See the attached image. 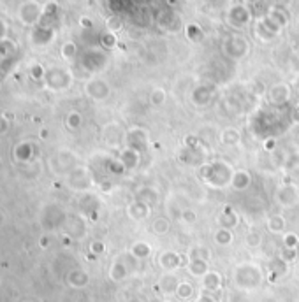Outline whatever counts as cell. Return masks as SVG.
Here are the masks:
<instances>
[{
	"label": "cell",
	"mask_w": 299,
	"mask_h": 302,
	"mask_svg": "<svg viewBox=\"0 0 299 302\" xmlns=\"http://www.w3.org/2000/svg\"><path fill=\"white\" fill-rule=\"evenodd\" d=\"M232 176H234V169L225 160L206 162L197 172V178L213 190H224L231 186Z\"/></svg>",
	"instance_id": "cell-1"
},
{
	"label": "cell",
	"mask_w": 299,
	"mask_h": 302,
	"mask_svg": "<svg viewBox=\"0 0 299 302\" xmlns=\"http://www.w3.org/2000/svg\"><path fill=\"white\" fill-rule=\"evenodd\" d=\"M248 127H250L252 135L266 141V139L269 137H276V135L282 132V120H280L276 113L261 109V111H257L250 118Z\"/></svg>",
	"instance_id": "cell-2"
},
{
	"label": "cell",
	"mask_w": 299,
	"mask_h": 302,
	"mask_svg": "<svg viewBox=\"0 0 299 302\" xmlns=\"http://www.w3.org/2000/svg\"><path fill=\"white\" fill-rule=\"evenodd\" d=\"M262 271L257 264L253 262H245L239 264L238 267L234 269V285L241 290H255L261 286L262 283Z\"/></svg>",
	"instance_id": "cell-3"
},
{
	"label": "cell",
	"mask_w": 299,
	"mask_h": 302,
	"mask_svg": "<svg viewBox=\"0 0 299 302\" xmlns=\"http://www.w3.org/2000/svg\"><path fill=\"white\" fill-rule=\"evenodd\" d=\"M65 183L71 190L79 191V193H87L88 190L94 186V174L88 167L84 165H77L76 169H72L67 176H65Z\"/></svg>",
	"instance_id": "cell-4"
},
{
	"label": "cell",
	"mask_w": 299,
	"mask_h": 302,
	"mask_svg": "<svg viewBox=\"0 0 299 302\" xmlns=\"http://www.w3.org/2000/svg\"><path fill=\"white\" fill-rule=\"evenodd\" d=\"M50 167L53 169L55 174L58 176H67L72 169L77 167V158L72 151L60 149L50 158Z\"/></svg>",
	"instance_id": "cell-5"
},
{
	"label": "cell",
	"mask_w": 299,
	"mask_h": 302,
	"mask_svg": "<svg viewBox=\"0 0 299 302\" xmlns=\"http://www.w3.org/2000/svg\"><path fill=\"white\" fill-rule=\"evenodd\" d=\"M250 51V44L243 35L232 34L229 37H225L224 40V55L229 57L231 60H241L248 55Z\"/></svg>",
	"instance_id": "cell-6"
},
{
	"label": "cell",
	"mask_w": 299,
	"mask_h": 302,
	"mask_svg": "<svg viewBox=\"0 0 299 302\" xmlns=\"http://www.w3.org/2000/svg\"><path fill=\"white\" fill-rule=\"evenodd\" d=\"M178 162L182 165H187V167H199L208 162V151H206V146H199V148H187L183 146L182 149L178 151Z\"/></svg>",
	"instance_id": "cell-7"
},
{
	"label": "cell",
	"mask_w": 299,
	"mask_h": 302,
	"mask_svg": "<svg viewBox=\"0 0 299 302\" xmlns=\"http://www.w3.org/2000/svg\"><path fill=\"white\" fill-rule=\"evenodd\" d=\"M148 130L143 127H132L129 132H125V144H127V148L138 151L141 155L148 149Z\"/></svg>",
	"instance_id": "cell-8"
},
{
	"label": "cell",
	"mask_w": 299,
	"mask_h": 302,
	"mask_svg": "<svg viewBox=\"0 0 299 302\" xmlns=\"http://www.w3.org/2000/svg\"><path fill=\"white\" fill-rule=\"evenodd\" d=\"M275 197H276V204H278L280 208H285V209L294 208V206L299 202L297 185H294V183H290V181L285 183V185H282L278 190H276Z\"/></svg>",
	"instance_id": "cell-9"
},
{
	"label": "cell",
	"mask_w": 299,
	"mask_h": 302,
	"mask_svg": "<svg viewBox=\"0 0 299 302\" xmlns=\"http://www.w3.org/2000/svg\"><path fill=\"white\" fill-rule=\"evenodd\" d=\"M252 21V13L245 4H236L227 11V23L234 28H243Z\"/></svg>",
	"instance_id": "cell-10"
},
{
	"label": "cell",
	"mask_w": 299,
	"mask_h": 302,
	"mask_svg": "<svg viewBox=\"0 0 299 302\" xmlns=\"http://www.w3.org/2000/svg\"><path fill=\"white\" fill-rule=\"evenodd\" d=\"M266 98L275 108H282L290 100V88L285 83H276L266 91Z\"/></svg>",
	"instance_id": "cell-11"
},
{
	"label": "cell",
	"mask_w": 299,
	"mask_h": 302,
	"mask_svg": "<svg viewBox=\"0 0 299 302\" xmlns=\"http://www.w3.org/2000/svg\"><path fill=\"white\" fill-rule=\"evenodd\" d=\"M81 62H83V65H84L87 71L99 72L106 67V64H108V57H106V53L101 49H88L87 53L83 55V60Z\"/></svg>",
	"instance_id": "cell-12"
},
{
	"label": "cell",
	"mask_w": 299,
	"mask_h": 302,
	"mask_svg": "<svg viewBox=\"0 0 299 302\" xmlns=\"http://www.w3.org/2000/svg\"><path fill=\"white\" fill-rule=\"evenodd\" d=\"M84 91H87V95L92 98V100H106V98L109 97V93H111V88H109V84L106 83V81L102 79H92L88 81L87 84H84Z\"/></svg>",
	"instance_id": "cell-13"
},
{
	"label": "cell",
	"mask_w": 299,
	"mask_h": 302,
	"mask_svg": "<svg viewBox=\"0 0 299 302\" xmlns=\"http://www.w3.org/2000/svg\"><path fill=\"white\" fill-rule=\"evenodd\" d=\"M213 95H215V86L208 83H202L199 86L194 88L192 91L190 98H192V104L197 106V108H204V106L211 104L213 100Z\"/></svg>",
	"instance_id": "cell-14"
},
{
	"label": "cell",
	"mask_w": 299,
	"mask_h": 302,
	"mask_svg": "<svg viewBox=\"0 0 299 302\" xmlns=\"http://www.w3.org/2000/svg\"><path fill=\"white\" fill-rule=\"evenodd\" d=\"M46 215L42 216V225L46 228H58V227H64L65 220H67V215L62 211L58 206H48L44 209Z\"/></svg>",
	"instance_id": "cell-15"
},
{
	"label": "cell",
	"mask_w": 299,
	"mask_h": 302,
	"mask_svg": "<svg viewBox=\"0 0 299 302\" xmlns=\"http://www.w3.org/2000/svg\"><path fill=\"white\" fill-rule=\"evenodd\" d=\"M102 137L104 142L111 148H120V144L125 141V132L121 130V127L118 123H109L102 130Z\"/></svg>",
	"instance_id": "cell-16"
},
{
	"label": "cell",
	"mask_w": 299,
	"mask_h": 302,
	"mask_svg": "<svg viewBox=\"0 0 299 302\" xmlns=\"http://www.w3.org/2000/svg\"><path fill=\"white\" fill-rule=\"evenodd\" d=\"M183 260H185V257L180 255L178 251H162L160 257H158V265H160L164 271L167 272H173L176 271V269H180L183 265Z\"/></svg>",
	"instance_id": "cell-17"
},
{
	"label": "cell",
	"mask_w": 299,
	"mask_h": 302,
	"mask_svg": "<svg viewBox=\"0 0 299 302\" xmlns=\"http://www.w3.org/2000/svg\"><path fill=\"white\" fill-rule=\"evenodd\" d=\"M46 81L48 86L53 88V90H65L71 84V76L62 69H53V71L46 72Z\"/></svg>",
	"instance_id": "cell-18"
},
{
	"label": "cell",
	"mask_w": 299,
	"mask_h": 302,
	"mask_svg": "<svg viewBox=\"0 0 299 302\" xmlns=\"http://www.w3.org/2000/svg\"><path fill=\"white\" fill-rule=\"evenodd\" d=\"M64 230L71 239H81L87 234V223L79 216H67L64 223Z\"/></svg>",
	"instance_id": "cell-19"
},
{
	"label": "cell",
	"mask_w": 299,
	"mask_h": 302,
	"mask_svg": "<svg viewBox=\"0 0 299 302\" xmlns=\"http://www.w3.org/2000/svg\"><path fill=\"white\" fill-rule=\"evenodd\" d=\"M180 279L176 274H173V272H165L164 276H160V279H158L157 283V288L160 290V293H164V295H173V293L178 292V286H180Z\"/></svg>",
	"instance_id": "cell-20"
},
{
	"label": "cell",
	"mask_w": 299,
	"mask_h": 302,
	"mask_svg": "<svg viewBox=\"0 0 299 302\" xmlns=\"http://www.w3.org/2000/svg\"><path fill=\"white\" fill-rule=\"evenodd\" d=\"M132 269H134V265H129L123 260V257H120V259L114 260L113 265H111V269H109V278H111L113 281L120 283V281H123V279L127 278L129 274H131Z\"/></svg>",
	"instance_id": "cell-21"
},
{
	"label": "cell",
	"mask_w": 299,
	"mask_h": 302,
	"mask_svg": "<svg viewBox=\"0 0 299 302\" xmlns=\"http://www.w3.org/2000/svg\"><path fill=\"white\" fill-rule=\"evenodd\" d=\"M77 206H79L81 213H84V215H95L99 211V208H101V202H99L97 195L87 191V193H81V197L77 198Z\"/></svg>",
	"instance_id": "cell-22"
},
{
	"label": "cell",
	"mask_w": 299,
	"mask_h": 302,
	"mask_svg": "<svg viewBox=\"0 0 299 302\" xmlns=\"http://www.w3.org/2000/svg\"><path fill=\"white\" fill-rule=\"evenodd\" d=\"M134 200H139L143 204L150 206V208H155L158 204V200H160V193L153 186H141V188L136 191Z\"/></svg>",
	"instance_id": "cell-23"
},
{
	"label": "cell",
	"mask_w": 299,
	"mask_h": 302,
	"mask_svg": "<svg viewBox=\"0 0 299 302\" xmlns=\"http://www.w3.org/2000/svg\"><path fill=\"white\" fill-rule=\"evenodd\" d=\"M150 211H151L150 206L143 204V202L139 200H132L131 204L127 206V216L131 220H134V222H143V220H146L150 216Z\"/></svg>",
	"instance_id": "cell-24"
},
{
	"label": "cell",
	"mask_w": 299,
	"mask_h": 302,
	"mask_svg": "<svg viewBox=\"0 0 299 302\" xmlns=\"http://www.w3.org/2000/svg\"><path fill=\"white\" fill-rule=\"evenodd\" d=\"M118 158H120V162L125 165L127 171H134V169H138L139 164H141L143 155L138 153V151H134V149H131V148H125V149L120 151Z\"/></svg>",
	"instance_id": "cell-25"
},
{
	"label": "cell",
	"mask_w": 299,
	"mask_h": 302,
	"mask_svg": "<svg viewBox=\"0 0 299 302\" xmlns=\"http://www.w3.org/2000/svg\"><path fill=\"white\" fill-rule=\"evenodd\" d=\"M201 283H202L204 292H208V293L219 292V290L222 288V274L217 271H208L201 278Z\"/></svg>",
	"instance_id": "cell-26"
},
{
	"label": "cell",
	"mask_w": 299,
	"mask_h": 302,
	"mask_svg": "<svg viewBox=\"0 0 299 302\" xmlns=\"http://www.w3.org/2000/svg\"><path fill=\"white\" fill-rule=\"evenodd\" d=\"M40 16V6L37 2H27L20 11V20L27 25H32L39 20Z\"/></svg>",
	"instance_id": "cell-27"
},
{
	"label": "cell",
	"mask_w": 299,
	"mask_h": 302,
	"mask_svg": "<svg viewBox=\"0 0 299 302\" xmlns=\"http://www.w3.org/2000/svg\"><path fill=\"white\" fill-rule=\"evenodd\" d=\"M250 185H252V176H250L248 171H245V169H238V171H234V176H232V181H231L232 190L245 191Z\"/></svg>",
	"instance_id": "cell-28"
},
{
	"label": "cell",
	"mask_w": 299,
	"mask_h": 302,
	"mask_svg": "<svg viewBox=\"0 0 299 302\" xmlns=\"http://www.w3.org/2000/svg\"><path fill=\"white\" fill-rule=\"evenodd\" d=\"M217 222H219V225L222 227V228H229V230H232V228L238 227L239 216H238V213H236L234 209L231 208V206H227V208H225L224 211L219 215Z\"/></svg>",
	"instance_id": "cell-29"
},
{
	"label": "cell",
	"mask_w": 299,
	"mask_h": 302,
	"mask_svg": "<svg viewBox=\"0 0 299 302\" xmlns=\"http://www.w3.org/2000/svg\"><path fill=\"white\" fill-rule=\"evenodd\" d=\"M158 23H160L162 28H165L169 32H178L182 28V21H180V18L173 11H164L158 16Z\"/></svg>",
	"instance_id": "cell-30"
},
{
	"label": "cell",
	"mask_w": 299,
	"mask_h": 302,
	"mask_svg": "<svg viewBox=\"0 0 299 302\" xmlns=\"http://www.w3.org/2000/svg\"><path fill=\"white\" fill-rule=\"evenodd\" d=\"M219 141L222 142L224 146H236L241 142V132L234 127H227L220 132L219 135Z\"/></svg>",
	"instance_id": "cell-31"
},
{
	"label": "cell",
	"mask_w": 299,
	"mask_h": 302,
	"mask_svg": "<svg viewBox=\"0 0 299 302\" xmlns=\"http://www.w3.org/2000/svg\"><path fill=\"white\" fill-rule=\"evenodd\" d=\"M285 272H287V262L283 259L276 257V259H273L271 262H269L268 276H269V279H271V281H276L278 278H282Z\"/></svg>",
	"instance_id": "cell-32"
},
{
	"label": "cell",
	"mask_w": 299,
	"mask_h": 302,
	"mask_svg": "<svg viewBox=\"0 0 299 302\" xmlns=\"http://www.w3.org/2000/svg\"><path fill=\"white\" fill-rule=\"evenodd\" d=\"M88 281H90V278H88L87 272L81 271V269H74V271H71L67 274V283L72 288H83V286L88 285Z\"/></svg>",
	"instance_id": "cell-33"
},
{
	"label": "cell",
	"mask_w": 299,
	"mask_h": 302,
	"mask_svg": "<svg viewBox=\"0 0 299 302\" xmlns=\"http://www.w3.org/2000/svg\"><path fill=\"white\" fill-rule=\"evenodd\" d=\"M266 227H268V230L271 232V234H283L287 228V220L283 218L282 215H273L268 218Z\"/></svg>",
	"instance_id": "cell-34"
},
{
	"label": "cell",
	"mask_w": 299,
	"mask_h": 302,
	"mask_svg": "<svg viewBox=\"0 0 299 302\" xmlns=\"http://www.w3.org/2000/svg\"><path fill=\"white\" fill-rule=\"evenodd\" d=\"M188 260H206V262H209L211 260V249L204 244L192 246L190 251H188Z\"/></svg>",
	"instance_id": "cell-35"
},
{
	"label": "cell",
	"mask_w": 299,
	"mask_h": 302,
	"mask_svg": "<svg viewBox=\"0 0 299 302\" xmlns=\"http://www.w3.org/2000/svg\"><path fill=\"white\" fill-rule=\"evenodd\" d=\"M187 271L195 278H202L209 271V262H206V260H188Z\"/></svg>",
	"instance_id": "cell-36"
},
{
	"label": "cell",
	"mask_w": 299,
	"mask_h": 302,
	"mask_svg": "<svg viewBox=\"0 0 299 302\" xmlns=\"http://www.w3.org/2000/svg\"><path fill=\"white\" fill-rule=\"evenodd\" d=\"M131 255L134 257L136 260L148 259V257L151 255V246L148 244V242H145V241L134 242V244H132V248H131Z\"/></svg>",
	"instance_id": "cell-37"
},
{
	"label": "cell",
	"mask_w": 299,
	"mask_h": 302,
	"mask_svg": "<svg viewBox=\"0 0 299 302\" xmlns=\"http://www.w3.org/2000/svg\"><path fill=\"white\" fill-rule=\"evenodd\" d=\"M151 230L157 235H167L171 232V220L165 218V216H157L151 222Z\"/></svg>",
	"instance_id": "cell-38"
},
{
	"label": "cell",
	"mask_w": 299,
	"mask_h": 302,
	"mask_svg": "<svg viewBox=\"0 0 299 302\" xmlns=\"http://www.w3.org/2000/svg\"><path fill=\"white\" fill-rule=\"evenodd\" d=\"M104 167H106V171H108L109 174H114V176H123L125 172H127V169H125V165L120 162V158H114V157L106 158Z\"/></svg>",
	"instance_id": "cell-39"
},
{
	"label": "cell",
	"mask_w": 299,
	"mask_h": 302,
	"mask_svg": "<svg viewBox=\"0 0 299 302\" xmlns=\"http://www.w3.org/2000/svg\"><path fill=\"white\" fill-rule=\"evenodd\" d=\"M213 237H215V242L219 246H229L232 242V239H234V234H232V230H229V228L219 227Z\"/></svg>",
	"instance_id": "cell-40"
},
{
	"label": "cell",
	"mask_w": 299,
	"mask_h": 302,
	"mask_svg": "<svg viewBox=\"0 0 299 302\" xmlns=\"http://www.w3.org/2000/svg\"><path fill=\"white\" fill-rule=\"evenodd\" d=\"M81 125H83V116H81L77 111H71L67 116H65V127H67L71 132L79 130Z\"/></svg>",
	"instance_id": "cell-41"
},
{
	"label": "cell",
	"mask_w": 299,
	"mask_h": 302,
	"mask_svg": "<svg viewBox=\"0 0 299 302\" xmlns=\"http://www.w3.org/2000/svg\"><path fill=\"white\" fill-rule=\"evenodd\" d=\"M185 34L187 37L192 40V42H201L202 39H204V32H202V28L199 27L197 23H190L185 27Z\"/></svg>",
	"instance_id": "cell-42"
},
{
	"label": "cell",
	"mask_w": 299,
	"mask_h": 302,
	"mask_svg": "<svg viewBox=\"0 0 299 302\" xmlns=\"http://www.w3.org/2000/svg\"><path fill=\"white\" fill-rule=\"evenodd\" d=\"M16 158H18V160H23V162L32 160V158H34V146L28 144V142L20 144L16 148Z\"/></svg>",
	"instance_id": "cell-43"
},
{
	"label": "cell",
	"mask_w": 299,
	"mask_h": 302,
	"mask_svg": "<svg viewBox=\"0 0 299 302\" xmlns=\"http://www.w3.org/2000/svg\"><path fill=\"white\" fill-rule=\"evenodd\" d=\"M282 248H299V237L294 232H287L282 237Z\"/></svg>",
	"instance_id": "cell-44"
},
{
	"label": "cell",
	"mask_w": 299,
	"mask_h": 302,
	"mask_svg": "<svg viewBox=\"0 0 299 302\" xmlns=\"http://www.w3.org/2000/svg\"><path fill=\"white\" fill-rule=\"evenodd\" d=\"M176 295L180 297V299H190L192 295H194V286L190 285L188 281H182L178 286V292H176Z\"/></svg>",
	"instance_id": "cell-45"
},
{
	"label": "cell",
	"mask_w": 299,
	"mask_h": 302,
	"mask_svg": "<svg viewBox=\"0 0 299 302\" xmlns=\"http://www.w3.org/2000/svg\"><path fill=\"white\" fill-rule=\"evenodd\" d=\"M165 98H167V95H165V91L162 88H155L150 93V102L153 106H162L165 102Z\"/></svg>",
	"instance_id": "cell-46"
},
{
	"label": "cell",
	"mask_w": 299,
	"mask_h": 302,
	"mask_svg": "<svg viewBox=\"0 0 299 302\" xmlns=\"http://www.w3.org/2000/svg\"><path fill=\"white\" fill-rule=\"evenodd\" d=\"M76 53H77V47L72 40H69V42H65L64 46H62V57H64L65 60H72V58L76 57Z\"/></svg>",
	"instance_id": "cell-47"
},
{
	"label": "cell",
	"mask_w": 299,
	"mask_h": 302,
	"mask_svg": "<svg viewBox=\"0 0 299 302\" xmlns=\"http://www.w3.org/2000/svg\"><path fill=\"white\" fill-rule=\"evenodd\" d=\"M297 255H299V248H282V251H280V259H283L287 264L294 262L297 259Z\"/></svg>",
	"instance_id": "cell-48"
},
{
	"label": "cell",
	"mask_w": 299,
	"mask_h": 302,
	"mask_svg": "<svg viewBox=\"0 0 299 302\" xmlns=\"http://www.w3.org/2000/svg\"><path fill=\"white\" fill-rule=\"evenodd\" d=\"M246 246H250V248H259V246L262 244V235L259 234V232H248L246 234Z\"/></svg>",
	"instance_id": "cell-49"
},
{
	"label": "cell",
	"mask_w": 299,
	"mask_h": 302,
	"mask_svg": "<svg viewBox=\"0 0 299 302\" xmlns=\"http://www.w3.org/2000/svg\"><path fill=\"white\" fill-rule=\"evenodd\" d=\"M180 218H182V222L187 223V225H194V223L197 222V213H195L194 209H183V211L180 213Z\"/></svg>",
	"instance_id": "cell-50"
},
{
	"label": "cell",
	"mask_w": 299,
	"mask_h": 302,
	"mask_svg": "<svg viewBox=\"0 0 299 302\" xmlns=\"http://www.w3.org/2000/svg\"><path fill=\"white\" fill-rule=\"evenodd\" d=\"M101 44L104 47H108V49H111V47L116 46V35H114L113 32H106L101 37Z\"/></svg>",
	"instance_id": "cell-51"
},
{
	"label": "cell",
	"mask_w": 299,
	"mask_h": 302,
	"mask_svg": "<svg viewBox=\"0 0 299 302\" xmlns=\"http://www.w3.org/2000/svg\"><path fill=\"white\" fill-rule=\"evenodd\" d=\"M121 27H123V23H121V20L118 16H111L108 20V32H118V30H121Z\"/></svg>",
	"instance_id": "cell-52"
},
{
	"label": "cell",
	"mask_w": 299,
	"mask_h": 302,
	"mask_svg": "<svg viewBox=\"0 0 299 302\" xmlns=\"http://www.w3.org/2000/svg\"><path fill=\"white\" fill-rule=\"evenodd\" d=\"M90 251L94 253V255H102V253L106 251V244L101 241H92L90 242Z\"/></svg>",
	"instance_id": "cell-53"
},
{
	"label": "cell",
	"mask_w": 299,
	"mask_h": 302,
	"mask_svg": "<svg viewBox=\"0 0 299 302\" xmlns=\"http://www.w3.org/2000/svg\"><path fill=\"white\" fill-rule=\"evenodd\" d=\"M264 149L266 151H276V137H269L264 141Z\"/></svg>",
	"instance_id": "cell-54"
},
{
	"label": "cell",
	"mask_w": 299,
	"mask_h": 302,
	"mask_svg": "<svg viewBox=\"0 0 299 302\" xmlns=\"http://www.w3.org/2000/svg\"><path fill=\"white\" fill-rule=\"evenodd\" d=\"M195 302H217V299L211 295V293L204 292V293H201V295H199L197 299H195Z\"/></svg>",
	"instance_id": "cell-55"
},
{
	"label": "cell",
	"mask_w": 299,
	"mask_h": 302,
	"mask_svg": "<svg viewBox=\"0 0 299 302\" xmlns=\"http://www.w3.org/2000/svg\"><path fill=\"white\" fill-rule=\"evenodd\" d=\"M111 188H113V185H111V181H108V179L101 183V190L104 191V193H109V191H111Z\"/></svg>",
	"instance_id": "cell-56"
},
{
	"label": "cell",
	"mask_w": 299,
	"mask_h": 302,
	"mask_svg": "<svg viewBox=\"0 0 299 302\" xmlns=\"http://www.w3.org/2000/svg\"><path fill=\"white\" fill-rule=\"evenodd\" d=\"M6 218H7V216H6V213H4L2 209H0V227H2L4 223H6Z\"/></svg>",
	"instance_id": "cell-57"
},
{
	"label": "cell",
	"mask_w": 299,
	"mask_h": 302,
	"mask_svg": "<svg viewBox=\"0 0 299 302\" xmlns=\"http://www.w3.org/2000/svg\"><path fill=\"white\" fill-rule=\"evenodd\" d=\"M81 23H83V27H87V28L92 27V21H90V20H84V18L81 20Z\"/></svg>",
	"instance_id": "cell-58"
},
{
	"label": "cell",
	"mask_w": 299,
	"mask_h": 302,
	"mask_svg": "<svg viewBox=\"0 0 299 302\" xmlns=\"http://www.w3.org/2000/svg\"><path fill=\"white\" fill-rule=\"evenodd\" d=\"M294 118H296V120L299 121V104L296 106V108H294Z\"/></svg>",
	"instance_id": "cell-59"
},
{
	"label": "cell",
	"mask_w": 299,
	"mask_h": 302,
	"mask_svg": "<svg viewBox=\"0 0 299 302\" xmlns=\"http://www.w3.org/2000/svg\"><path fill=\"white\" fill-rule=\"evenodd\" d=\"M245 2H246V4H257L259 0H245Z\"/></svg>",
	"instance_id": "cell-60"
},
{
	"label": "cell",
	"mask_w": 299,
	"mask_h": 302,
	"mask_svg": "<svg viewBox=\"0 0 299 302\" xmlns=\"http://www.w3.org/2000/svg\"><path fill=\"white\" fill-rule=\"evenodd\" d=\"M296 86H297V90H299V76H297V81H296Z\"/></svg>",
	"instance_id": "cell-61"
}]
</instances>
